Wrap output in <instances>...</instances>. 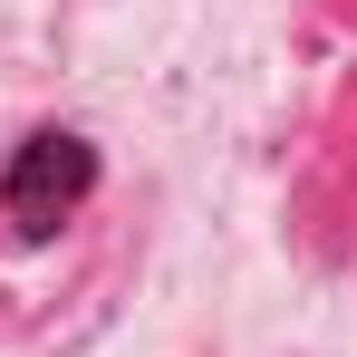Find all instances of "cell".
Wrapping results in <instances>:
<instances>
[{
    "label": "cell",
    "instance_id": "6da1fadb",
    "mask_svg": "<svg viewBox=\"0 0 357 357\" xmlns=\"http://www.w3.org/2000/svg\"><path fill=\"white\" fill-rule=\"evenodd\" d=\"M87 193H97V145L68 135V126H39V135L10 155V174H0V213H10L20 241H49Z\"/></svg>",
    "mask_w": 357,
    "mask_h": 357
}]
</instances>
